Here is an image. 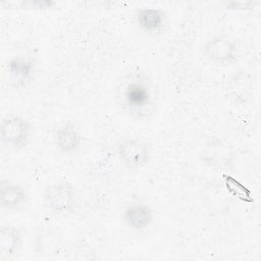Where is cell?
<instances>
[{
    "instance_id": "6da1fadb",
    "label": "cell",
    "mask_w": 261,
    "mask_h": 261,
    "mask_svg": "<svg viewBox=\"0 0 261 261\" xmlns=\"http://www.w3.org/2000/svg\"><path fill=\"white\" fill-rule=\"evenodd\" d=\"M116 98L121 109L134 119H147L155 112L154 91L143 73L132 72L124 76L117 87Z\"/></svg>"
},
{
    "instance_id": "7a4b0ae2",
    "label": "cell",
    "mask_w": 261,
    "mask_h": 261,
    "mask_svg": "<svg viewBox=\"0 0 261 261\" xmlns=\"http://www.w3.org/2000/svg\"><path fill=\"white\" fill-rule=\"evenodd\" d=\"M44 206L53 214H72L76 207V192L70 182L58 180L49 185L43 193Z\"/></svg>"
},
{
    "instance_id": "3957f363",
    "label": "cell",
    "mask_w": 261,
    "mask_h": 261,
    "mask_svg": "<svg viewBox=\"0 0 261 261\" xmlns=\"http://www.w3.org/2000/svg\"><path fill=\"white\" fill-rule=\"evenodd\" d=\"M32 130V123L27 118L19 114H8L1 121V141L7 147L19 151L28 146Z\"/></svg>"
},
{
    "instance_id": "277c9868",
    "label": "cell",
    "mask_w": 261,
    "mask_h": 261,
    "mask_svg": "<svg viewBox=\"0 0 261 261\" xmlns=\"http://www.w3.org/2000/svg\"><path fill=\"white\" fill-rule=\"evenodd\" d=\"M116 154L126 169L139 170L149 163L151 147L141 138H125L117 144Z\"/></svg>"
},
{
    "instance_id": "5b68a950",
    "label": "cell",
    "mask_w": 261,
    "mask_h": 261,
    "mask_svg": "<svg viewBox=\"0 0 261 261\" xmlns=\"http://www.w3.org/2000/svg\"><path fill=\"white\" fill-rule=\"evenodd\" d=\"M203 53L210 62L226 66L237 60V45L225 35H215L205 43Z\"/></svg>"
},
{
    "instance_id": "8992f818",
    "label": "cell",
    "mask_w": 261,
    "mask_h": 261,
    "mask_svg": "<svg viewBox=\"0 0 261 261\" xmlns=\"http://www.w3.org/2000/svg\"><path fill=\"white\" fill-rule=\"evenodd\" d=\"M36 71V62L31 57L15 56L7 62V73L10 85L17 89H23L30 85Z\"/></svg>"
},
{
    "instance_id": "52a82bcc",
    "label": "cell",
    "mask_w": 261,
    "mask_h": 261,
    "mask_svg": "<svg viewBox=\"0 0 261 261\" xmlns=\"http://www.w3.org/2000/svg\"><path fill=\"white\" fill-rule=\"evenodd\" d=\"M53 141L58 151L71 154L81 148L83 138L75 124L72 121H66L53 130Z\"/></svg>"
},
{
    "instance_id": "ba28073f",
    "label": "cell",
    "mask_w": 261,
    "mask_h": 261,
    "mask_svg": "<svg viewBox=\"0 0 261 261\" xmlns=\"http://www.w3.org/2000/svg\"><path fill=\"white\" fill-rule=\"evenodd\" d=\"M135 21L140 30L149 35H158L164 32L167 17L163 10L153 7L140 8L135 13Z\"/></svg>"
},
{
    "instance_id": "9c48e42d",
    "label": "cell",
    "mask_w": 261,
    "mask_h": 261,
    "mask_svg": "<svg viewBox=\"0 0 261 261\" xmlns=\"http://www.w3.org/2000/svg\"><path fill=\"white\" fill-rule=\"evenodd\" d=\"M152 208L143 203H133L123 210L122 218L125 225L135 231H141L148 228L153 221Z\"/></svg>"
},
{
    "instance_id": "30bf717a",
    "label": "cell",
    "mask_w": 261,
    "mask_h": 261,
    "mask_svg": "<svg viewBox=\"0 0 261 261\" xmlns=\"http://www.w3.org/2000/svg\"><path fill=\"white\" fill-rule=\"evenodd\" d=\"M28 203L24 188L14 181L3 179L0 184V206L4 210H19Z\"/></svg>"
},
{
    "instance_id": "8fae6325",
    "label": "cell",
    "mask_w": 261,
    "mask_h": 261,
    "mask_svg": "<svg viewBox=\"0 0 261 261\" xmlns=\"http://www.w3.org/2000/svg\"><path fill=\"white\" fill-rule=\"evenodd\" d=\"M21 230L13 225H2L0 228V261L13 259L20 250Z\"/></svg>"
},
{
    "instance_id": "7c38bea8",
    "label": "cell",
    "mask_w": 261,
    "mask_h": 261,
    "mask_svg": "<svg viewBox=\"0 0 261 261\" xmlns=\"http://www.w3.org/2000/svg\"><path fill=\"white\" fill-rule=\"evenodd\" d=\"M28 4L32 5L35 8H50L55 3L52 1L43 0V1H31V2H28Z\"/></svg>"
}]
</instances>
